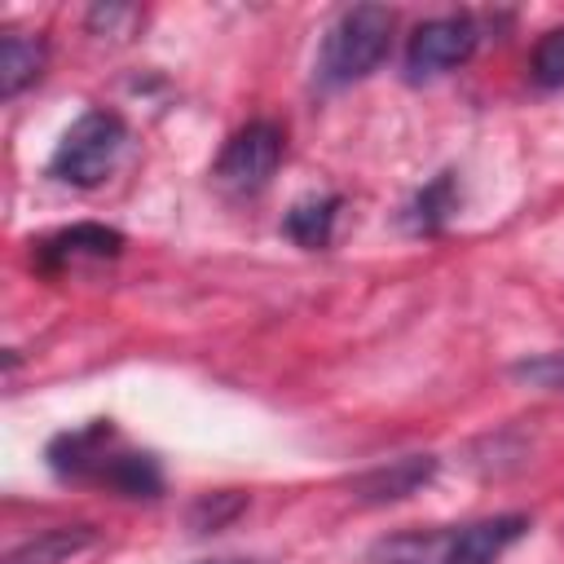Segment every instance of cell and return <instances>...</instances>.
Returning a JSON list of instances; mask_svg holds the SVG:
<instances>
[{
    "label": "cell",
    "instance_id": "cell-1",
    "mask_svg": "<svg viewBox=\"0 0 564 564\" xmlns=\"http://www.w3.org/2000/svg\"><path fill=\"white\" fill-rule=\"evenodd\" d=\"M48 467L62 480H79V485H97L123 498H159L163 489V471L150 454L132 449L115 423L93 419L75 432H62L48 441Z\"/></svg>",
    "mask_w": 564,
    "mask_h": 564
},
{
    "label": "cell",
    "instance_id": "cell-2",
    "mask_svg": "<svg viewBox=\"0 0 564 564\" xmlns=\"http://www.w3.org/2000/svg\"><path fill=\"white\" fill-rule=\"evenodd\" d=\"M529 529L524 516H485L467 524L397 529L370 542L366 564H498V555Z\"/></svg>",
    "mask_w": 564,
    "mask_h": 564
},
{
    "label": "cell",
    "instance_id": "cell-3",
    "mask_svg": "<svg viewBox=\"0 0 564 564\" xmlns=\"http://www.w3.org/2000/svg\"><path fill=\"white\" fill-rule=\"evenodd\" d=\"M392 26H397V18L383 4L344 9L322 35V48H317V62H313L317 84L322 88H348V84L366 79L388 57Z\"/></svg>",
    "mask_w": 564,
    "mask_h": 564
},
{
    "label": "cell",
    "instance_id": "cell-4",
    "mask_svg": "<svg viewBox=\"0 0 564 564\" xmlns=\"http://www.w3.org/2000/svg\"><path fill=\"white\" fill-rule=\"evenodd\" d=\"M123 145H128V123L115 110L93 106L62 132V141L48 159V176L70 189H97L115 172Z\"/></svg>",
    "mask_w": 564,
    "mask_h": 564
},
{
    "label": "cell",
    "instance_id": "cell-5",
    "mask_svg": "<svg viewBox=\"0 0 564 564\" xmlns=\"http://www.w3.org/2000/svg\"><path fill=\"white\" fill-rule=\"evenodd\" d=\"M282 150H286V132L273 119H251L220 145L212 181L234 198H251L273 181Z\"/></svg>",
    "mask_w": 564,
    "mask_h": 564
},
{
    "label": "cell",
    "instance_id": "cell-6",
    "mask_svg": "<svg viewBox=\"0 0 564 564\" xmlns=\"http://www.w3.org/2000/svg\"><path fill=\"white\" fill-rule=\"evenodd\" d=\"M480 44V31L467 13H445V18H427L410 31L405 44V79L410 84H427L454 66H463Z\"/></svg>",
    "mask_w": 564,
    "mask_h": 564
},
{
    "label": "cell",
    "instance_id": "cell-7",
    "mask_svg": "<svg viewBox=\"0 0 564 564\" xmlns=\"http://www.w3.org/2000/svg\"><path fill=\"white\" fill-rule=\"evenodd\" d=\"M123 251V234L119 229H106V225H70V229H57L48 238H40L35 247V264L44 273H62V269H75L79 260H115Z\"/></svg>",
    "mask_w": 564,
    "mask_h": 564
},
{
    "label": "cell",
    "instance_id": "cell-8",
    "mask_svg": "<svg viewBox=\"0 0 564 564\" xmlns=\"http://www.w3.org/2000/svg\"><path fill=\"white\" fill-rule=\"evenodd\" d=\"M93 542H97L93 524H53V529H40V533L22 538L4 555V564H66L79 551H88Z\"/></svg>",
    "mask_w": 564,
    "mask_h": 564
},
{
    "label": "cell",
    "instance_id": "cell-9",
    "mask_svg": "<svg viewBox=\"0 0 564 564\" xmlns=\"http://www.w3.org/2000/svg\"><path fill=\"white\" fill-rule=\"evenodd\" d=\"M432 471H436V458H432V454H405V458H397V463H388V467L366 471L352 489H357L361 502H392V498H405V494H414L419 485H427Z\"/></svg>",
    "mask_w": 564,
    "mask_h": 564
},
{
    "label": "cell",
    "instance_id": "cell-10",
    "mask_svg": "<svg viewBox=\"0 0 564 564\" xmlns=\"http://www.w3.org/2000/svg\"><path fill=\"white\" fill-rule=\"evenodd\" d=\"M44 62H48V44L40 35L9 31L0 40V97H18L22 88H31L44 75Z\"/></svg>",
    "mask_w": 564,
    "mask_h": 564
},
{
    "label": "cell",
    "instance_id": "cell-11",
    "mask_svg": "<svg viewBox=\"0 0 564 564\" xmlns=\"http://www.w3.org/2000/svg\"><path fill=\"white\" fill-rule=\"evenodd\" d=\"M339 207H344V198H339V194H304L300 203H291V212H286L282 229H286V238H291V242H300V247L317 251V247H326V242H330Z\"/></svg>",
    "mask_w": 564,
    "mask_h": 564
},
{
    "label": "cell",
    "instance_id": "cell-12",
    "mask_svg": "<svg viewBox=\"0 0 564 564\" xmlns=\"http://www.w3.org/2000/svg\"><path fill=\"white\" fill-rule=\"evenodd\" d=\"M454 212V172H441L432 185H423L410 203V229L414 234H436Z\"/></svg>",
    "mask_w": 564,
    "mask_h": 564
},
{
    "label": "cell",
    "instance_id": "cell-13",
    "mask_svg": "<svg viewBox=\"0 0 564 564\" xmlns=\"http://www.w3.org/2000/svg\"><path fill=\"white\" fill-rule=\"evenodd\" d=\"M529 75L538 88H564V26L542 31V40L533 44V57H529Z\"/></svg>",
    "mask_w": 564,
    "mask_h": 564
},
{
    "label": "cell",
    "instance_id": "cell-14",
    "mask_svg": "<svg viewBox=\"0 0 564 564\" xmlns=\"http://www.w3.org/2000/svg\"><path fill=\"white\" fill-rule=\"evenodd\" d=\"M516 379L533 383V388H546V392H564V348L560 352H538V357H524L511 366Z\"/></svg>",
    "mask_w": 564,
    "mask_h": 564
},
{
    "label": "cell",
    "instance_id": "cell-15",
    "mask_svg": "<svg viewBox=\"0 0 564 564\" xmlns=\"http://www.w3.org/2000/svg\"><path fill=\"white\" fill-rule=\"evenodd\" d=\"M242 507H247V498H242V494H234V489H225V494L198 498V502H194V511H189V520H194V529H198V533H207V529L229 524Z\"/></svg>",
    "mask_w": 564,
    "mask_h": 564
},
{
    "label": "cell",
    "instance_id": "cell-16",
    "mask_svg": "<svg viewBox=\"0 0 564 564\" xmlns=\"http://www.w3.org/2000/svg\"><path fill=\"white\" fill-rule=\"evenodd\" d=\"M203 564H247V560H203Z\"/></svg>",
    "mask_w": 564,
    "mask_h": 564
}]
</instances>
